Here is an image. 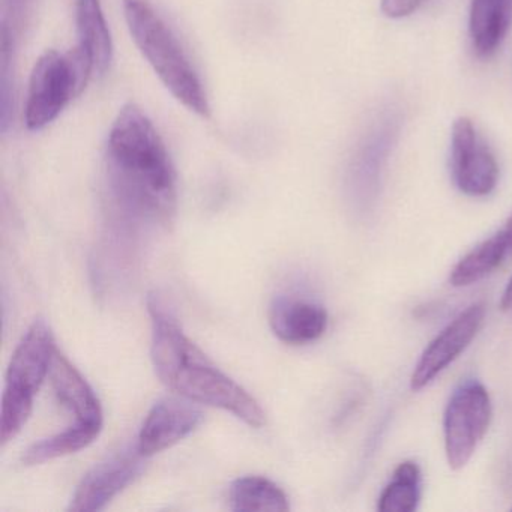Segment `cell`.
<instances>
[{"instance_id": "cell-1", "label": "cell", "mask_w": 512, "mask_h": 512, "mask_svg": "<svg viewBox=\"0 0 512 512\" xmlns=\"http://www.w3.org/2000/svg\"><path fill=\"white\" fill-rule=\"evenodd\" d=\"M110 206L128 223L172 226L178 185L169 152L157 128L137 104L116 116L104 154Z\"/></svg>"}, {"instance_id": "cell-2", "label": "cell", "mask_w": 512, "mask_h": 512, "mask_svg": "<svg viewBox=\"0 0 512 512\" xmlns=\"http://www.w3.org/2000/svg\"><path fill=\"white\" fill-rule=\"evenodd\" d=\"M148 311L152 364L170 391L194 403L226 410L250 427L266 425V413L259 401L185 335L175 314L157 293L148 296Z\"/></svg>"}, {"instance_id": "cell-3", "label": "cell", "mask_w": 512, "mask_h": 512, "mask_svg": "<svg viewBox=\"0 0 512 512\" xmlns=\"http://www.w3.org/2000/svg\"><path fill=\"white\" fill-rule=\"evenodd\" d=\"M125 20L143 58L167 91L190 112L208 118V97L199 74L166 20L148 0H124Z\"/></svg>"}, {"instance_id": "cell-4", "label": "cell", "mask_w": 512, "mask_h": 512, "mask_svg": "<svg viewBox=\"0 0 512 512\" xmlns=\"http://www.w3.org/2000/svg\"><path fill=\"white\" fill-rule=\"evenodd\" d=\"M58 352L55 335L44 319H37L14 350L5 377L0 439L11 442L31 418L35 397L52 371Z\"/></svg>"}, {"instance_id": "cell-5", "label": "cell", "mask_w": 512, "mask_h": 512, "mask_svg": "<svg viewBox=\"0 0 512 512\" xmlns=\"http://www.w3.org/2000/svg\"><path fill=\"white\" fill-rule=\"evenodd\" d=\"M94 68L88 56L76 47L71 52L44 53L29 79L25 107L26 127L41 131L59 118L71 100L85 91Z\"/></svg>"}, {"instance_id": "cell-6", "label": "cell", "mask_w": 512, "mask_h": 512, "mask_svg": "<svg viewBox=\"0 0 512 512\" xmlns=\"http://www.w3.org/2000/svg\"><path fill=\"white\" fill-rule=\"evenodd\" d=\"M404 127L400 104L386 103L374 113L359 136L347 166L346 184L350 199L358 208L376 205L383 176L397 148Z\"/></svg>"}, {"instance_id": "cell-7", "label": "cell", "mask_w": 512, "mask_h": 512, "mask_svg": "<svg viewBox=\"0 0 512 512\" xmlns=\"http://www.w3.org/2000/svg\"><path fill=\"white\" fill-rule=\"evenodd\" d=\"M491 418L493 404L481 382L467 380L454 389L443 415V443L452 470H461L472 460Z\"/></svg>"}, {"instance_id": "cell-8", "label": "cell", "mask_w": 512, "mask_h": 512, "mask_svg": "<svg viewBox=\"0 0 512 512\" xmlns=\"http://www.w3.org/2000/svg\"><path fill=\"white\" fill-rule=\"evenodd\" d=\"M449 167L455 187L464 196L487 197L496 190L500 173L496 155L467 116L452 124Z\"/></svg>"}, {"instance_id": "cell-9", "label": "cell", "mask_w": 512, "mask_h": 512, "mask_svg": "<svg viewBox=\"0 0 512 512\" xmlns=\"http://www.w3.org/2000/svg\"><path fill=\"white\" fill-rule=\"evenodd\" d=\"M145 455L136 445L128 446L95 464L74 491L70 511L97 512L106 508L145 469Z\"/></svg>"}, {"instance_id": "cell-10", "label": "cell", "mask_w": 512, "mask_h": 512, "mask_svg": "<svg viewBox=\"0 0 512 512\" xmlns=\"http://www.w3.org/2000/svg\"><path fill=\"white\" fill-rule=\"evenodd\" d=\"M485 320V305L478 302L461 311L434 340L425 347L410 376L412 391H421L445 371L481 331Z\"/></svg>"}, {"instance_id": "cell-11", "label": "cell", "mask_w": 512, "mask_h": 512, "mask_svg": "<svg viewBox=\"0 0 512 512\" xmlns=\"http://www.w3.org/2000/svg\"><path fill=\"white\" fill-rule=\"evenodd\" d=\"M197 403L184 397H164L152 406L140 428L137 448L146 458L172 448L203 422Z\"/></svg>"}, {"instance_id": "cell-12", "label": "cell", "mask_w": 512, "mask_h": 512, "mask_svg": "<svg viewBox=\"0 0 512 512\" xmlns=\"http://www.w3.org/2000/svg\"><path fill=\"white\" fill-rule=\"evenodd\" d=\"M323 305L298 296H278L269 308V325L278 340L293 346L314 343L328 329Z\"/></svg>"}, {"instance_id": "cell-13", "label": "cell", "mask_w": 512, "mask_h": 512, "mask_svg": "<svg viewBox=\"0 0 512 512\" xmlns=\"http://www.w3.org/2000/svg\"><path fill=\"white\" fill-rule=\"evenodd\" d=\"M53 389L64 409L74 416V424L104 425L103 407L88 380L62 355L56 352L52 371Z\"/></svg>"}, {"instance_id": "cell-14", "label": "cell", "mask_w": 512, "mask_h": 512, "mask_svg": "<svg viewBox=\"0 0 512 512\" xmlns=\"http://www.w3.org/2000/svg\"><path fill=\"white\" fill-rule=\"evenodd\" d=\"M512 25V0H470L469 38L479 59L496 55Z\"/></svg>"}, {"instance_id": "cell-15", "label": "cell", "mask_w": 512, "mask_h": 512, "mask_svg": "<svg viewBox=\"0 0 512 512\" xmlns=\"http://www.w3.org/2000/svg\"><path fill=\"white\" fill-rule=\"evenodd\" d=\"M79 49L88 56L94 76H106L113 61V41L100 0H77Z\"/></svg>"}, {"instance_id": "cell-16", "label": "cell", "mask_w": 512, "mask_h": 512, "mask_svg": "<svg viewBox=\"0 0 512 512\" xmlns=\"http://www.w3.org/2000/svg\"><path fill=\"white\" fill-rule=\"evenodd\" d=\"M512 254V233L505 226L470 250L449 275L454 287H467L493 274Z\"/></svg>"}, {"instance_id": "cell-17", "label": "cell", "mask_w": 512, "mask_h": 512, "mask_svg": "<svg viewBox=\"0 0 512 512\" xmlns=\"http://www.w3.org/2000/svg\"><path fill=\"white\" fill-rule=\"evenodd\" d=\"M230 509L241 512H286L290 509L286 491L265 476L235 479L229 488Z\"/></svg>"}, {"instance_id": "cell-18", "label": "cell", "mask_w": 512, "mask_h": 512, "mask_svg": "<svg viewBox=\"0 0 512 512\" xmlns=\"http://www.w3.org/2000/svg\"><path fill=\"white\" fill-rule=\"evenodd\" d=\"M103 427L94 424H73L61 433L46 437L26 449L22 457L25 466H38L56 458L67 457L82 451L95 442Z\"/></svg>"}, {"instance_id": "cell-19", "label": "cell", "mask_w": 512, "mask_h": 512, "mask_svg": "<svg viewBox=\"0 0 512 512\" xmlns=\"http://www.w3.org/2000/svg\"><path fill=\"white\" fill-rule=\"evenodd\" d=\"M421 500V469L415 461H403L383 488L377 509L380 512H413Z\"/></svg>"}, {"instance_id": "cell-20", "label": "cell", "mask_w": 512, "mask_h": 512, "mask_svg": "<svg viewBox=\"0 0 512 512\" xmlns=\"http://www.w3.org/2000/svg\"><path fill=\"white\" fill-rule=\"evenodd\" d=\"M28 4L29 0H2V40L16 43Z\"/></svg>"}, {"instance_id": "cell-21", "label": "cell", "mask_w": 512, "mask_h": 512, "mask_svg": "<svg viewBox=\"0 0 512 512\" xmlns=\"http://www.w3.org/2000/svg\"><path fill=\"white\" fill-rule=\"evenodd\" d=\"M425 2L427 0H380V11L388 19H406L415 14Z\"/></svg>"}, {"instance_id": "cell-22", "label": "cell", "mask_w": 512, "mask_h": 512, "mask_svg": "<svg viewBox=\"0 0 512 512\" xmlns=\"http://www.w3.org/2000/svg\"><path fill=\"white\" fill-rule=\"evenodd\" d=\"M500 308L503 311L509 310L512 308V278L506 284L505 290H503L502 299H500Z\"/></svg>"}]
</instances>
